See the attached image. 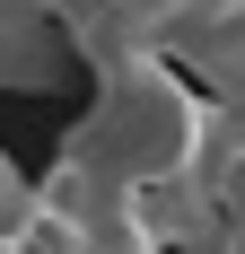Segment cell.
<instances>
[{"instance_id":"cell-2","label":"cell","mask_w":245,"mask_h":254,"mask_svg":"<svg viewBox=\"0 0 245 254\" xmlns=\"http://www.w3.org/2000/svg\"><path fill=\"white\" fill-rule=\"evenodd\" d=\"M26 193H35V184H18V176H9V158H0V254H9V237H18V210H26Z\"/></svg>"},{"instance_id":"cell-1","label":"cell","mask_w":245,"mask_h":254,"mask_svg":"<svg viewBox=\"0 0 245 254\" xmlns=\"http://www.w3.org/2000/svg\"><path fill=\"white\" fill-rule=\"evenodd\" d=\"M158 53L184 62L219 105H245V0H193L167 35H158Z\"/></svg>"}]
</instances>
